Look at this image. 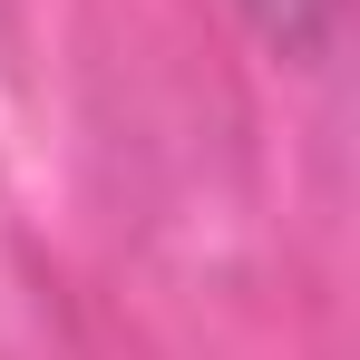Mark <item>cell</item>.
I'll return each instance as SVG.
<instances>
[{
  "mask_svg": "<svg viewBox=\"0 0 360 360\" xmlns=\"http://www.w3.org/2000/svg\"><path fill=\"white\" fill-rule=\"evenodd\" d=\"M243 10H253V30H263L273 49L311 59V49L331 39V10H341V0H243Z\"/></svg>",
  "mask_w": 360,
  "mask_h": 360,
  "instance_id": "cell-1",
  "label": "cell"
}]
</instances>
